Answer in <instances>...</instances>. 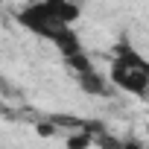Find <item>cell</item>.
I'll use <instances>...</instances> for the list:
<instances>
[{"mask_svg":"<svg viewBox=\"0 0 149 149\" xmlns=\"http://www.w3.org/2000/svg\"><path fill=\"white\" fill-rule=\"evenodd\" d=\"M82 9L76 3L67 0H41V3H26L18 9V24L47 41L56 44V50L67 58L85 53L82 50V38L73 29V21H79Z\"/></svg>","mask_w":149,"mask_h":149,"instance_id":"obj_1","label":"cell"},{"mask_svg":"<svg viewBox=\"0 0 149 149\" xmlns=\"http://www.w3.org/2000/svg\"><path fill=\"white\" fill-rule=\"evenodd\" d=\"M108 85L126 94H134L137 100H146L149 94V61L129 44L117 47V56L108 67Z\"/></svg>","mask_w":149,"mask_h":149,"instance_id":"obj_2","label":"cell"},{"mask_svg":"<svg viewBox=\"0 0 149 149\" xmlns=\"http://www.w3.org/2000/svg\"><path fill=\"white\" fill-rule=\"evenodd\" d=\"M67 64L76 70V82H79V88H82L85 94H91V97H108V94H111L108 79L102 76L97 67H94V61H91L85 53L73 56V58H67Z\"/></svg>","mask_w":149,"mask_h":149,"instance_id":"obj_3","label":"cell"},{"mask_svg":"<svg viewBox=\"0 0 149 149\" xmlns=\"http://www.w3.org/2000/svg\"><path fill=\"white\" fill-rule=\"evenodd\" d=\"M76 146H79V149L88 146V137H85V134H82V137H73V140H70V149H76Z\"/></svg>","mask_w":149,"mask_h":149,"instance_id":"obj_4","label":"cell"}]
</instances>
